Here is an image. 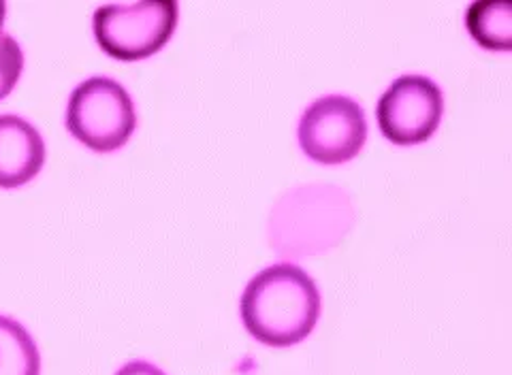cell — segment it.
Here are the masks:
<instances>
[{"label": "cell", "mask_w": 512, "mask_h": 375, "mask_svg": "<svg viewBox=\"0 0 512 375\" xmlns=\"http://www.w3.org/2000/svg\"><path fill=\"white\" fill-rule=\"evenodd\" d=\"M239 312L248 333L263 346L291 348L314 331L320 292L301 267L278 263L252 277Z\"/></svg>", "instance_id": "obj_1"}, {"label": "cell", "mask_w": 512, "mask_h": 375, "mask_svg": "<svg viewBox=\"0 0 512 375\" xmlns=\"http://www.w3.org/2000/svg\"><path fill=\"white\" fill-rule=\"evenodd\" d=\"M64 124L92 152L111 154L133 137L137 111L131 94L116 79L90 77L71 92Z\"/></svg>", "instance_id": "obj_2"}, {"label": "cell", "mask_w": 512, "mask_h": 375, "mask_svg": "<svg viewBox=\"0 0 512 375\" xmlns=\"http://www.w3.org/2000/svg\"><path fill=\"white\" fill-rule=\"evenodd\" d=\"M180 20L175 0H143L103 5L94 11L92 30L101 50L122 62L146 60L171 41Z\"/></svg>", "instance_id": "obj_3"}, {"label": "cell", "mask_w": 512, "mask_h": 375, "mask_svg": "<svg viewBox=\"0 0 512 375\" xmlns=\"http://www.w3.org/2000/svg\"><path fill=\"white\" fill-rule=\"evenodd\" d=\"M367 139L363 107L350 96L329 94L303 111L299 145L320 165H342L355 158Z\"/></svg>", "instance_id": "obj_4"}, {"label": "cell", "mask_w": 512, "mask_h": 375, "mask_svg": "<svg viewBox=\"0 0 512 375\" xmlns=\"http://www.w3.org/2000/svg\"><path fill=\"white\" fill-rule=\"evenodd\" d=\"M444 116V94L434 79L402 75L380 96L376 118L380 133L395 145L425 143Z\"/></svg>", "instance_id": "obj_5"}, {"label": "cell", "mask_w": 512, "mask_h": 375, "mask_svg": "<svg viewBox=\"0 0 512 375\" xmlns=\"http://www.w3.org/2000/svg\"><path fill=\"white\" fill-rule=\"evenodd\" d=\"M45 141L20 116H0V188L13 190L32 182L43 169Z\"/></svg>", "instance_id": "obj_6"}, {"label": "cell", "mask_w": 512, "mask_h": 375, "mask_svg": "<svg viewBox=\"0 0 512 375\" xmlns=\"http://www.w3.org/2000/svg\"><path fill=\"white\" fill-rule=\"evenodd\" d=\"M466 26L472 39L491 52H508L512 47V5L485 3L470 5L466 13Z\"/></svg>", "instance_id": "obj_7"}, {"label": "cell", "mask_w": 512, "mask_h": 375, "mask_svg": "<svg viewBox=\"0 0 512 375\" xmlns=\"http://www.w3.org/2000/svg\"><path fill=\"white\" fill-rule=\"evenodd\" d=\"M41 354L24 324L0 314V375H39Z\"/></svg>", "instance_id": "obj_8"}, {"label": "cell", "mask_w": 512, "mask_h": 375, "mask_svg": "<svg viewBox=\"0 0 512 375\" xmlns=\"http://www.w3.org/2000/svg\"><path fill=\"white\" fill-rule=\"evenodd\" d=\"M24 71V52L11 35L0 37V101L13 92Z\"/></svg>", "instance_id": "obj_9"}, {"label": "cell", "mask_w": 512, "mask_h": 375, "mask_svg": "<svg viewBox=\"0 0 512 375\" xmlns=\"http://www.w3.org/2000/svg\"><path fill=\"white\" fill-rule=\"evenodd\" d=\"M116 375H167V373L148 361H133V363H126Z\"/></svg>", "instance_id": "obj_10"}, {"label": "cell", "mask_w": 512, "mask_h": 375, "mask_svg": "<svg viewBox=\"0 0 512 375\" xmlns=\"http://www.w3.org/2000/svg\"><path fill=\"white\" fill-rule=\"evenodd\" d=\"M5 18H7V5L0 0V37H3V26H5Z\"/></svg>", "instance_id": "obj_11"}]
</instances>
